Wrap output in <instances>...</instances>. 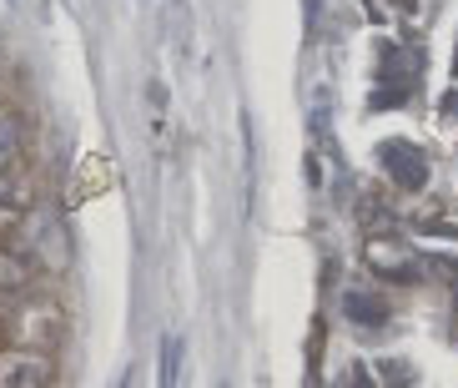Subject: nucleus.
<instances>
[{"mask_svg":"<svg viewBox=\"0 0 458 388\" xmlns=\"http://www.w3.org/2000/svg\"><path fill=\"white\" fill-rule=\"evenodd\" d=\"M5 297V338L21 343V349H51L55 338H61V308H55L51 297H36V293H0Z\"/></svg>","mask_w":458,"mask_h":388,"instance_id":"f257e3e1","label":"nucleus"},{"mask_svg":"<svg viewBox=\"0 0 458 388\" xmlns=\"http://www.w3.org/2000/svg\"><path fill=\"white\" fill-rule=\"evenodd\" d=\"M0 388H55V358L51 349H0Z\"/></svg>","mask_w":458,"mask_h":388,"instance_id":"f03ea898","label":"nucleus"},{"mask_svg":"<svg viewBox=\"0 0 458 388\" xmlns=\"http://www.w3.org/2000/svg\"><path fill=\"white\" fill-rule=\"evenodd\" d=\"M36 272L41 263L21 242H0V293H36Z\"/></svg>","mask_w":458,"mask_h":388,"instance_id":"7ed1b4c3","label":"nucleus"},{"mask_svg":"<svg viewBox=\"0 0 458 388\" xmlns=\"http://www.w3.org/2000/svg\"><path fill=\"white\" fill-rule=\"evenodd\" d=\"M30 217V177L26 172H0V232L26 228Z\"/></svg>","mask_w":458,"mask_h":388,"instance_id":"20e7f679","label":"nucleus"},{"mask_svg":"<svg viewBox=\"0 0 458 388\" xmlns=\"http://www.w3.org/2000/svg\"><path fill=\"white\" fill-rule=\"evenodd\" d=\"M30 232H36V237H15L21 242V247H26L30 257H36V263H46V268H55V263H66V228H61V222H55V217H36V222H30Z\"/></svg>","mask_w":458,"mask_h":388,"instance_id":"39448f33","label":"nucleus"},{"mask_svg":"<svg viewBox=\"0 0 458 388\" xmlns=\"http://www.w3.org/2000/svg\"><path fill=\"white\" fill-rule=\"evenodd\" d=\"M383 167H388V172L398 177V187H408V192H418L423 182H428L423 151H413L408 142H388V147H383Z\"/></svg>","mask_w":458,"mask_h":388,"instance_id":"423d86ee","label":"nucleus"},{"mask_svg":"<svg viewBox=\"0 0 458 388\" xmlns=\"http://www.w3.org/2000/svg\"><path fill=\"white\" fill-rule=\"evenodd\" d=\"M368 263H373L377 272H388L393 282H413V278H418V263H413V257H408L403 247H393V242H383V237H377V242H368Z\"/></svg>","mask_w":458,"mask_h":388,"instance_id":"0eeeda50","label":"nucleus"},{"mask_svg":"<svg viewBox=\"0 0 458 388\" xmlns=\"http://www.w3.org/2000/svg\"><path fill=\"white\" fill-rule=\"evenodd\" d=\"M21 147H26V126L15 111H0V172H11L21 161Z\"/></svg>","mask_w":458,"mask_h":388,"instance_id":"6e6552de","label":"nucleus"},{"mask_svg":"<svg viewBox=\"0 0 458 388\" xmlns=\"http://www.w3.org/2000/svg\"><path fill=\"white\" fill-rule=\"evenodd\" d=\"M343 313H348L352 323H363V328H373V323H383L388 318V308H383V297H373V293H343Z\"/></svg>","mask_w":458,"mask_h":388,"instance_id":"1a4fd4ad","label":"nucleus"},{"mask_svg":"<svg viewBox=\"0 0 458 388\" xmlns=\"http://www.w3.org/2000/svg\"><path fill=\"white\" fill-rule=\"evenodd\" d=\"M377 374L388 378L393 388H413V374H408V363H398V358H377Z\"/></svg>","mask_w":458,"mask_h":388,"instance_id":"9d476101","label":"nucleus"},{"mask_svg":"<svg viewBox=\"0 0 458 388\" xmlns=\"http://www.w3.org/2000/svg\"><path fill=\"white\" fill-rule=\"evenodd\" d=\"M444 111H448V116H458V96H444Z\"/></svg>","mask_w":458,"mask_h":388,"instance_id":"9b49d317","label":"nucleus"},{"mask_svg":"<svg viewBox=\"0 0 458 388\" xmlns=\"http://www.w3.org/2000/svg\"><path fill=\"white\" fill-rule=\"evenodd\" d=\"M358 388H373V384H368V374H358Z\"/></svg>","mask_w":458,"mask_h":388,"instance_id":"f8f14e48","label":"nucleus"}]
</instances>
